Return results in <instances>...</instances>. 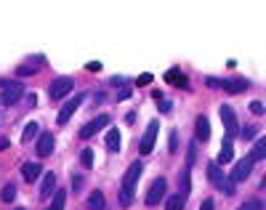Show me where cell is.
I'll return each mask as SVG.
<instances>
[{
    "label": "cell",
    "mask_w": 266,
    "mask_h": 210,
    "mask_svg": "<svg viewBox=\"0 0 266 210\" xmlns=\"http://www.w3.org/2000/svg\"><path fill=\"white\" fill-rule=\"evenodd\" d=\"M141 173H144V165L141 162H131L128 165V170H125V176H123V192H133V186H136V181L141 178Z\"/></svg>",
    "instance_id": "cell-3"
},
{
    "label": "cell",
    "mask_w": 266,
    "mask_h": 210,
    "mask_svg": "<svg viewBox=\"0 0 266 210\" xmlns=\"http://www.w3.org/2000/svg\"><path fill=\"white\" fill-rule=\"evenodd\" d=\"M109 122H112V117H109V114H99V117H93V120L88 122V125H83V128H80V133H77V136H80L83 141H85V138L96 136L99 130L104 128V125H109Z\"/></svg>",
    "instance_id": "cell-2"
},
{
    "label": "cell",
    "mask_w": 266,
    "mask_h": 210,
    "mask_svg": "<svg viewBox=\"0 0 266 210\" xmlns=\"http://www.w3.org/2000/svg\"><path fill=\"white\" fill-rule=\"evenodd\" d=\"M72 186H75V192H77V189L83 186V178H80V176H72Z\"/></svg>",
    "instance_id": "cell-35"
},
{
    "label": "cell",
    "mask_w": 266,
    "mask_h": 210,
    "mask_svg": "<svg viewBox=\"0 0 266 210\" xmlns=\"http://www.w3.org/2000/svg\"><path fill=\"white\" fill-rule=\"evenodd\" d=\"M208 178H210V181H213L224 194H234V181H232V178H224L221 168H218L216 162H208Z\"/></svg>",
    "instance_id": "cell-1"
},
{
    "label": "cell",
    "mask_w": 266,
    "mask_h": 210,
    "mask_svg": "<svg viewBox=\"0 0 266 210\" xmlns=\"http://www.w3.org/2000/svg\"><path fill=\"white\" fill-rule=\"evenodd\" d=\"M53 146H56V138H53V133H40L37 136V157H48V154L53 152Z\"/></svg>",
    "instance_id": "cell-10"
},
{
    "label": "cell",
    "mask_w": 266,
    "mask_h": 210,
    "mask_svg": "<svg viewBox=\"0 0 266 210\" xmlns=\"http://www.w3.org/2000/svg\"><path fill=\"white\" fill-rule=\"evenodd\" d=\"M168 144H170V146H168V149H170V152H178V136H176V133H170V138H168Z\"/></svg>",
    "instance_id": "cell-30"
},
{
    "label": "cell",
    "mask_w": 266,
    "mask_h": 210,
    "mask_svg": "<svg viewBox=\"0 0 266 210\" xmlns=\"http://www.w3.org/2000/svg\"><path fill=\"white\" fill-rule=\"evenodd\" d=\"M194 125H197V128H194V136H197V141H208V138H210V122H208L205 114H200Z\"/></svg>",
    "instance_id": "cell-15"
},
{
    "label": "cell",
    "mask_w": 266,
    "mask_h": 210,
    "mask_svg": "<svg viewBox=\"0 0 266 210\" xmlns=\"http://www.w3.org/2000/svg\"><path fill=\"white\" fill-rule=\"evenodd\" d=\"M72 88H75V80H72V77H59V80L51 85V91H48V93H51V101L64 99V96H67V93L72 91Z\"/></svg>",
    "instance_id": "cell-5"
},
{
    "label": "cell",
    "mask_w": 266,
    "mask_h": 210,
    "mask_svg": "<svg viewBox=\"0 0 266 210\" xmlns=\"http://www.w3.org/2000/svg\"><path fill=\"white\" fill-rule=\"evenodd\" d=\"M256 136V128H245L242 130V138H253Z\"/></svg>",
    "instance_id": "cell-34"
},
{
    "label": "cell",
    "mask_w": 266,
    "mask_h": 210,
    "mask_svg": "<svg viewBox=\"0 0 266 210\" xmlns=\"http://www.w3.org/2000/svg\"><path fill=\"white\" fill-rule=\"evenodd\" d=\"M0 197H3L5 202H11L13 197H16V186H13V184H8V186H3V194H0Z\"/></svg>",
    "instance_id": "cell-27"
},
{
    "label": "cell",
    "mask_w": 266,
    "mask_h": 210,
    "mask_svg": "<svg viewBox=\"0 0 266 210\" xmlns=\"http://www.w3.org/2000/svg\"><path fill=\"white\" fill-rule=\"evenodd\" d=\"M250 170H253V162H250L248 157L237 162V168L232 170V181H245V178L250 176Z\"/></svg>",
    "instance_id": "cell-13"
},
{
    "label": "cell",
    "mask_w": 266,
    "mask_h": 210,
    "mask_svg": "<svg viewBox=\"0 0 266 210\" xmlns=\"http://www.w3.org/2000/svg\"><path fill=\"white\" fill-rule=\"evenodd\" d=\"M218 114H221V122H224V128H226V133H229V138H234V136H237V117H234L232 106L224 104L221 109H218Z\"/></svg>",
    "instance_id": "cell-8"
},
{
    "label": "cell",
    "mask_w": 266,
    "mask_h": 210,
    "mask_svg": "<svg viewBox=\"0 0 266 210\" xmlns=\"http://www.w3.org/2000/svg\"><path fill=\"white\" fill-rule=\"evenodd\" d=\"M83 99H85V93H77L75 99H69L64 106H61V112H59V117H56V125H67L69 122V117H72V114L77 112V106L83 104Z\"/></svg>",
    "instance_id": "cell-4"
},
{
    "label": "cell",
    "mask_w": 266,
    "mask_h": 210,
    "mask_svg": "<svg viewBox=\"0 0 266 210\" xmlns=\"http://www.w3.org/2000/svg\"><path fill=\"white\" fill-rule=\"evenodd\" d=\"M194 154H197V149H194V146H189V154H186V170L194 165Z\"/></svg>",
    "instance_id": "cell-29"
},
{
    "label": "cell",
    "mask_w": 266,
    "mask_h": 210,
    "mask_svg": "<svg viewBox=\"0 0 266 210\" xmlns=\"http://www.w3.org/2000/svg\"><path fill=\"white\" fill-rule=\"evenodd\" d=\"M120 144H123V138H120V130L112 128L107 133V149H112V152H120Z\"/></svg>",
    "instance_id": "cell-19"
},
{
    "label": "cell",
    "mask_w": 266,
    "mask_h": 210,
    "mask_svg": "<svg viewBox=\"0 0 266 210\" xmlns=\"http://www.w3.org/2000/svg\"><path fill=\"white\" fill-rule=\"evenodd\" d=\"M266 157V138H258V141L253 144V149H250V154H248V160L250 162H261Z\"/></svg>",
    "instance_id": "cell-16"
},
{
    "label": "cell",
    "mask_w": 266,
    "mask_h": 210,
    "mask_svg": "<svg viewBox=\"0 0 266 210\" xmlns=\"http://www.w3.org/2000/svg\"><path fill=\"white\" fill-rule=\"evenodd\" d=\"M186 205V197H181V194H173L168 202H165V210H184Z\"/></svg>",
    "instance_id": "cell-23"
},
{
    "label": "cell",
    "mask_w": 266,
    "mask_h": 210,
    "mask_svg": "<svg viewBox=\"0 0 266 210\" xmlns=\"http://www.w3.org/2000/svg\"><path fill=\"white\" fill-rule=\"evenodd\" d=\"M37 69H40V61L35 59V61H29V64H19V67H16V75H19V77H24V75H35Z\"/></svg>",
    "instance_id": "cell-21"
},
{
    "label": "cell",
    "mask_w": 266,
    "mask_h": 210,
    "mask_svg": "<svg viewBox=\"0 0 266 210\" xmlns=\"http://www.w3.org/2000/svg\"><path fill=\"white\" fill-rule=\"evenodd\" d=\"M165 189H168V181L165 178H154L149 192H146V205H157V202L165 197Z\"/></svg>",
    "instance_id": "cell-6"
},
{
    "label": "cell",
    "mask_w": 266,
    "mask_h": 210,
    "mask_svg": "<svg viewBox=\"0 0 266 210\" xmlns=\"http://www.w3.org/2000/svg\"><path fill=\"white\" fill-rule=\"evenodd\" d=\"M16 210H24V208H16Z\"/></svg>",
    "instance_id": "cell-39"
},
{
    "label": "cell",
    "mask_w": 266,
    "mask_h": 210,
    "mask_svg": "<svg viewBox=\"0 0 266 210\" xmlns=\"http://www.w3.org/2000/svg\"><path fill=\"white\" fill-rule=\"evenodd\" d=\"M88 205H91L93 210H104V208H107V200H104V194H101V192H93L91 197H88Z\"/></svg>",
    "instance_id": "cell-22"
},
{
    "label": "cell",
    "mask_w": 266,
    "mask_h": 210,
    "mask_svg": "<svg viewBox=\"0 0 266 210\" xmlns=\"http://www.w3.org/2000/svg\"><path fill=\"white\" fill-rule=\"evenodd\" d=\"M80 162H83V168H93V152L91 149H83L80 152Z\"/></svg>",
    "instance_id": "cell-26"
},
{
    "label": "cell",
    "mask_w": 266,
    "mask_h": 210,
    "mask_svg": "<svg viewBox=\"0 0 266 210\" xmlns=\"http://www.w3.org/2000/svg\"><path fill=\"white\" fill-rule=\"evenodd\" d=\"M85 69H88V72H99V69H101V61H91Z\"/></svg>",
    "instance_id": "cell-33"
},
{
    "label": "cell",
    "mask_w": 266,
    "mask_h": 210,
    "mask_svg": "<svg viewBox=\"0 0 266 210\" xmlns=\"http://www.w3.org/2000/svg\"><path fill=\"white\" fill-rule=\"evenodd\" d=\"M250 112L261 117V114H264V104H261V101H250Z\"/></svg>",
    "instance_id": "cell-28"
},
{
    "label": "cell",
    "mask_w": 266,
    "mask_h": 210,
    "mask_svg": "<svg viewBox=\"0 0 266 210\" xmlns=\"http://www.w3.org/2000/svg\"><path fill=\"white\" fill-rule=\"evenodd\" d=\"M157 128H160V122L157 120H152L149 125H146V130H144V136H141V154H149L152 152V146H154V138H157Z\"/></svg>",
    "instance_id": "cell-7"
},
{
    "label": "cell",
    "mask_w": 266,
    "mask_h": 210,
    "mask_svg": "<svg viewBox=\"0 0 266 210\" xmlns=\"http://www.w3.org/2000/svg\"><path fill=\"white\" fill-rule=\"evenodd\" d=\"M24 96V88H21V83H8L3 88V96H0V101H3V104H16V101Z\"/></svg>",
    "instance_id": "cell-9"
},
{
    "label": "cell",
    "mask_w": 266,
    "mask_h": 210,
    "mask_svg": "<svg viewBox=\"0 0 266 210\" xmlns=\"http://www.w3.org/2000/svg\"><path fill=\"white\" fill-rule=\"evenodd\" d=\"M240 210H264V202L261 200H248V202H242Z\"/></svg>",
    "instance_id": "cell-25"
},
{
    "label": "cell",
    "mask_w": 266,
    "mask_h": 210,
    "mask_svg": "<svg viewBox=\"0 0 266 210\" xmlns=\"http://www.w3.org/2000/svg\"><path fill=\"white\" fill-rule=\"evenodd\" d=\"M64 202H67V194H64V192H56V194H53V202H51L48 210H64Z\"/></svg>",
    "instance_id": "cell-24"
},
{
    "label": "cell",
    "mask_w": 266,
    "mask_h": 210,
    "mask_svg": "<svg viewBox=\"0 0 266 210\" xmlns=\"http://www.w3.org/2000/svg\"><path fill=\"white\" fill-rule=\"evenodd\" d=\"M221 88L226 93H242L250 88V83L245 80V77H232V80H221Z\"/></svg>",
    "instance_id": "cell-11"
},
{
    "label": "cell",
    "mask_w": 266,
    "mask_h": 210,
    "mask_svg": "<svg viewBox=\"0 0 266 210\" xmlns=\"http://www.w3.org/2000/svg\"><path fill=\"white\" fill-rule=\"evenodd\" d=\"M232 154H234L232 138H226V141H224V146H221V152H218V160H216V165H226V162H232Z\"/></svg>",
    "instance_id": "cell-17"
},
{
    "label": "cell",
    "mask_w": 266,
    "mask_h": 210,
    "mask_svg": "<svg viewBox=\"0 0 266 210\" xmlns=\"http://www.w3.org/2000/svg\"><path fill=\"white\" fill-rule=\"evenodd\" d=\"M128 96H131V91H128V88H123L120 93H117V99H128Z\"/></svg>",
    "instance_id": "cell-36"
},
{
    "label": "cell",
    "mask_w": 266,
    "mask_h": 210,
    "mask_svg": "<svg viewBox=\"0 0 266 210\" xmlns=\"http://www.w3.org/2000/svg\"><path fill=\"white\" fill-rule=\"evenodd\" d=\"M8 146H11V144H8V138H0V149H8Z\"/></svg>",
    "instance_id": "cell-38"
},
{
    "label": "cell",
    "mask_w": 266,
    "mask_h": 210,
    "mask_svg": "<svg viewBox=\"0 0 266 210\" xmlns=\"http://www.w3.org/2000/svg\"><path fill=\"white\" fill-rule=\"evenodd\" d=\"M40 173H43V165L40 162H24V165H21V176H24V181H37V178H40Z\"/></svg>",
    "instance_id": "cell-12"
},
{
    "label": "cell",
    "mask_w": 266,
    "mask_h": 210,
    "mask_svg": "<svg viewBox=\"0 0 266 210\" xmlns=\"http://www.w3.org/2000/svg\"><path fill=\"white\" fill-rule=\"evenodd\" d=\"M53 189H56V176H53V173H45V176H43V184H40V197H51Z\"/></svg>",
    "instance_id": "cell-18"
},
{
    "label": "cell",
    "mask_w": 266,
    "mask_h": 210,
    "mask_svg": "<svg viewBox=\"0 0 266 210\" xmlns=\"http://www.w3.org/2000/svg\"><path fill=\"white\" fill-rule=\"evenodd\" d=\"M213 208H216V202L210 200V197H208V200H202V205H200V210H213Z\"/></svg>",
    "instance_id": "cell-32"
},
{
    "label": "cell",
    "mask_w": 266,
    "mask_h": 210,
    "mask_svg": "<svg viewBox=\"0 0 266 210\" xmlns=\"http://www.w3.org/2000/svg\"><path fill=\"white\" fill-rule=\"evenodd\" d=\"M136 83H138V85H149V83H152V75H149V72H144V75L138 77Z\"/></svg>",
    "instance_id": "cell-31"
},
{
    "label": "cell",
    "mask_w": 266,
    "mask_h": 210,
    "mask_svg": "<svg viewBox=\"0 0 266 210\" xmlns=\"http://www.w3.org/2000/svg\"><path fill=\"white\" fill-rule=\"evenodd\" d=\"M165 83L178 85V88H186V85H189V83H186V75H184L178 67H170L168 72H165Z\"/></svg>",
    "instance_id": "cell-14"
},
{
    "label": "cell",
    "mask_w": 266,
    "mask_h": 210,
    "mask_svg": "<svg viewBox=\"0 0 266 210\" xmlns=\"http://www.w3.org/2000/svg\"><path fill=\"white\" fill-rule=\"evenodd\" d=\"M35 136H40V125H37V122H27L24 133H21V144H29Z\"/></svg>",
    "instance_id": "cell-20"
},
{
    "label": "cell",
    "mask_w": 266,
    "mask_h": 210,
    "mask_svg": "<svg viewBox=\"0 0 266 210\" xmlns=\"http://www.w3.org/2000/svg\"><path fill=\"white\" fill-rule=\"evenodd\" d=\"M27 101H29V104L35 106V104H37V96H35V93H27Z\"/></svg>",
    "instance_id": "cell-37"
}]
</instances>
